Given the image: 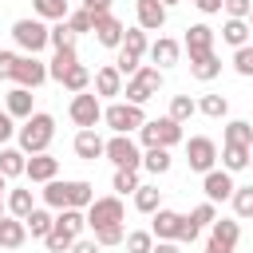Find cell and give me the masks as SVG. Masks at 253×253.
I'll list each match as a JSON object with an SVG mask.
<instances>
[{
    "instance_id": "obj_1",
    "label": "cell",
    "mask_w": 253,
    "mask_h": 253,
    "mask_svg": "<svg viewBox=\"0 0 253 253\" xmlns=\"http://www.w3.org/2000/svg\"><path fill=\"white\" fill-rule=\"evenodd\" d=\"M83 225H87V217H83L79 210H63V213L51 221V233L43 237V241H47V249H51V253H63V249H71V245L79 241Z\"/></svg>"
},
{
    "instance_id": "obj_2",
    "label": "cell",
    "mask_w": 253,
    "mask_h": 253,
    "mask_svg": "<svg viewBox=\"0 0 253 253\" xmlns=\"http://www.w3.org/2000/svg\"><path fill=\"white\" fill-rule=\"evenodd\" d=\"M51 134H55V119L51 115H32L20 126V150L24 154H43L47 142H51Z\"/></svg>"
},
{
    "instance_id": "obj_3",
    "label": "cell",
    "mask_w": 253,
    "mask_h": 253,
    "mask_svg": "<svg viewBox=\"0 0 253 253\" xmlns=\"http://www.w3.org/2000/svg\"><path fill=\"white\" fill-rule=\"evenodd\" d=\"M138 130H142V142H146V150H150V146H162V150H170L174 142H182V123H174L170 115H166V119H150V123H142Z\"/></svg>"
},
{
    "instance_id": "obj_4",
    "label": "cell",
    "mask_w": 253,
    "mask_h": 253,
    "mask_svg": "<svg viewBox=\"0 0 253 253\" xmlns=\"http://www.w3.org/2000/svg\"><path fill=\"white\" fill-rule=\"evenodd\" d=\"M158 87H162V71L158 67H138L130 75V83H126V103L142 107L150 95H158Z\"/></svg>"
},
{
    "instance_id": "obj_5",
    "label": "cell",
    "mask_w": 253,
    "mask_h": 253,
    "mask_svg": "<svg viewBox=\"0 0 253 253\" xmlns=\"http://www.w3.org/2000/svg\"><path fill=\"white\" fill-rule=\"evenodd\" d=\"M103 119H107V126H111L115 134H126V130H138V126L146 123V115H142V107H134V103H115V107H107V111H103Z\"/></svg>"
},
{
    "instance_id": "obj_6",
    "label": "cell",
    "mask_w": 253,
    "mask_h": 253,
    "mask_svg": "<svg viewBox=\"0 0 253 253\" xmlns=\"http://www.w3.org/2000/svg\"><path fill=\"white\" fill-rule=\"evenodd\" d=\"M12 36H16V43H20L28 55H36V51L47 47V28H43L40 20H16V24H12Z\"/></svg>"
},
{
    "instance_id": "obj_7",
    "label": "cell",
    "mask_w": 253,
    "mask_h": 253,
    "mask_svg": "<svg viewBox=\"0 0 253 253\" xmlns=\"http://www.w3.org/2000/svg\"><path fill=\"white\" fill-rule=\"evenodd\" d=\"M103 154H107L119 170H138V166H142V154H138V146H134L126 134H115V138L103 146Z\"/></svg>"
},
{
    "instance_id": "obj_8",
    "label": "cell",
    "mask_w": 253,
    "mask_h": 253,
    "mask_svg": "<svg viewBox=\"0 0 253 253\" xmlns=\"http://www.w3.org/2000/svg\"><path fill=\"white\" fill-rule=\"evenodd\" d=\"M87 225L103 229V225H123V202L119 198H95L87 206Z\"/></svg>"
},
{
    "instance_id": "obj_9",
    "label": "cell",
    "mask_w": 253,
    "mask_h": 253,
    "mask_svg": "<svg viewBox=\"0 0 253 253\" xmlns=\"http://www.w3.org/2000/svg\"><path fill=\"white\" fill-rule=\"evenodd\" d=\"M12 79L20 83V87H40L43 79H47V67L36 59V55H16V67H12Z\"/></svg>"
},
{
    "instance_id": "obj_10",
    "label": "cell",
    "mask_w": 253,
    "mask_h": 253,
    "mask_svg": "<svg viewBox=\"0 0 253 253\" xmlns=\"http://www.w3.org/2000/svg\"><path fill=\"white\" fill-rule=\"evenodd\" d=\"M99 119H103V107H99V99L79 91V95L71 99V123H75V126H83V130H91Z\"/></svg>"
},
{
    "instance_id": "obj_11",
    "label": "cell",
    "mask_w": 253,
    "mask_h": 253,
    "mask_svg": "<svg viewBox=\"0 0 253 253\" xmlns=\"http://www.w3.org/2000/svg\"><path fill=\"white\" fill-rule=\"evenodd\" d=\"M186 162H190V170L210 174L213 162H217V146H213L210 138H190V142H186Z\"/></svg>"
},
{
    "instance_id": "obj_12",
    "label": "cell",
    "mask_w": 253,
    "mask_h": 253,
    "mask_svg": "<svg viewBox=\"0 0 253 253\" xmlns=\"http://www.w3.org/2000/svg\"><path fill=\"white\" fill-rule=\"evenodd\" d=\"M186 51H190V59L210 55V51H213V28H206V24H190V28H186Z\"/></svg>"
},
{
    "instance_id": "obj_13",
    "label": "cell",
    "mask_w": 253,
    "mask_h": 253,
    "mask_svg": "<svg viewBox=\"0 0 253 253\" xmlns=\"http://www.w3.org/2000/svg\"><path fill=\"white\" fill-rule=\"evenodd\" d=\"M237 237H241L237 221L217 217V221H213V237H210V245H213V249H221V253H233V249H237Z\"/></svg>"
},
{
    "instance_id": "obj_14",
    "label": "cell",
    "mask_w": 253,
    "mask_h": 253,
    "mask_svg": "<svg viewBox=\"0 0 253 253\" xmlns=\"http://www.w3.org/2000/svg\"><path fill=\"white\" fill-rule=\"evenodd\" d=\"M202 186H206V198H210V202H225V198H233V178H229V170H210Z\"/></svg>"
},
{
    "instance_id": "obj_15",
    "label": "cell",
    "mask_w": 253,
    "mask_h": 253,
    "mask_svg": "<svg viewBox=\"0 0 253 253\" xmlns=\"http://www.w3.org/2000/svg\"><path fill=\"white\" fill-rule=\"evenodd\" d=\"M134 8H138V28L158 32V28L166 24V8H162V0H134Z\"/></svg>"
},
{
    "instance_id": "obj_16",
    "label": "cell",
    "mask_w": 253,
    "mask_h": 253,
    "mask_svg": "<svg viewBox=\"0 0 253 253\" xmlns=\"http://www.w3.org/2000/svg\"><path fill=\"white\" fill-rule=\"evenodd\" d=\"M55 170H59V162H55L47 150H43V154H32V158H28V166H24V174H28L32 182H51V178H55Z\"/></svg>"
},
{
    "instance_id": "obj_17",
    "label": "cell",
    "mask_w": 253,
    "mask_h": 253,
    "mask_svg": "<svg viewBox=\"0 0 253 253\" xmlns=\"http://www.w3.org/2000/svg\"><path fill=\"white\" fill-rule=\"evenodd\" d=\"M28 237V225L20 217H0V249H20Z\"/></svg>"
},
{
    "instance_id": "obj_18",
    "label": "cell",
    "mask_w": 253,
    "mask_h": 253,
    "mask_svg": "<svg viewBox=\"0 0 253 253\" xmlns=\"http://www.w3.org/2000/svg\"><path fill=\"white\" fill-rule=\"evenodd\" d=\"M123 32H126V28H123L115 16H99V20H95V36H99L103 47H119V43H123Z\"/></svg>"
},
{
    "instance_id": "obj_19",
    "label": "cell",
    "mask_w": 253,
    "mask_h": 253,
    "mask_svg": "<svg viewBox=\"0 0 253 253\" xmlns=\"http://www.w3.org/2000/svg\"><path fill=\"white\" fill-rule=\"evenodd\" d=\"M103 146H107V142H103L95 130H79V134H75V154L87 158V162H95V158L103 154Z\"/></svg>"
},
{
    "instance_id": "obj_20",
    "label": "cell",
    "mask_w": 253,
    "mask_h": 253,
    "mask_svg": "<svg viewBox=\"0 0 253 253\" xmlns=\"http://www.w3.org/2000/svg\"><path fill=\"white\" fill-rule=\"evenodd\" d=\"M142 51H146V32H138V28H126V32H123V43H119V55L142 59Z\"/></svg>"
},
{
    "instance_id": "obj_21",
    "label": "cell",
    "mask_w": 253,
    "mask_h": 253,
    "mask_svg": "<svg viewBox=\"0 0 253 253\" xmlns=\"http://www.w3.org/2000/svg\"><path fill=\"white\" fill-rule=\"evenodd\" d=\"M150 59L158 63V71H162V67H174V63H178V43H174V40H166V36H162V40H154Z\"/></svg>"
},
{
    "instance_id": "obj_22",
    "label": "cell",
    "mask_w": 253,
    "mask_h": 253,
    "mask_svg": "<svg viewBox=\"0 0 253 253\" xmlns=\"http://www.w3.org/2000/svg\"><path fill=\"white\" fill-rule=\"evenodd\" d=\"M8 115H12V119H32V91H28V87L8 91Z\"/></svg>"
},
{
    "instance_id": "obj_23",
    "label": "cell",
    "mask_w": 253,
    "mask_h": 253,
    "mask_svg": "<svg viewBox=\"0 0 253 253\" xmlns=\"http://www.w3.org/2000/svg\"><path fill=\"white\" fill-rule=\"evenodd\" d=\"M95 202L91 182H67V210H87Z\"/></svg>"
},
{
    "instance_id": "obj_24",
    "label": "cell",
    "mask_w": 253,
    "mask_h": 253,
    "mask_svg": "<svg viewBox=\"0 0 253 253\" xmlns=\"http://www.w3.org/2000/svg\"><path fill=\"white\" fill-rule=\"evenodd\" d=\"M178 221H182V213H174V210H154V233L162 237V241H170L174 233H178Z\"/></svg>"
},
{
    "instance_id": "obj_25",
    "label": "cell",
    "mask_w": 253,
    "mask_h": 253,
    "mask_svg": "<svg viewBox=\"0 0 253 253\" xmlns=\"http://www.w3.org/2000/svg\"><path fill=\"white\" fill-rule=\"evenodd\" d=\"M75 63H79V55H75V47H59V51H55V59H51V67H47V75L63 83V75H67V71H71Z\"/></svg>"
},
{
    "instance_id": "obj_26",
    "label": "cell",
    "mask_w": 253,
    "mask_h": 253,
    "mask_svg": "<svg viewBox=\"0 0 253 253\" xmlns=\"http://www.w3.org/2000/svg\"><path fill=\"white\" fill-rule=\"evenodd\" d=\"M95 91H99V95H119V91H123V75H119L115 67H99V71H95Z\"/></svg>"
},
{
    "instance_id": "obj_27",
    "label": "cell",
    "mask_w": 253,
    "mask_h": 253,
    "mask_svg": "<svg viewBox=\"0 0 253 253\" xmlns=\"http://www.w3.org/2000/svg\"><path fill=\"white\" fill-rule=\"evenodd\" d=\"M190 71H194V79H213L217 71H221V59L210 51V55H198V59H190Z\"/></svg>"
},
{
    "instance_id": "obj_28",
    "label": "cell",
    "mask_w": 253,
    "mask_h": 253,
    "mask_svg": "<svg viewBox=\"0 0 253 253\" xmlns=\"http://www.w3.org/2000/svg\"><path fill=\"white\" fill-rule=\"evenodd\" d=\"M24 150H0V178H16L24 174Z\"/></svg>"
},
{
    "instance_id": "obj_29",
    "label": "cell",
    "mask_w": 253,
    "mask_h": 253,
    "mask_svg": "<svg viewBox=\"0 0 253 253\" xmlns=\"http://www.w3.org/2000/svg\"><path fill=\"white\" fill-rule=\"evenodd\" d=\"M51 221H55V217H51L47 210H32V213L24 217V225H28L32 237H47V233H51Z\"/></svg>"
},
{
    "instance_id": "obj_30",
    "label": "cell",
    "mask_w": 253,
    "mask_h": 253,
    "mask_svg": "<svg viewBox=\"0 0 253 253\" xmlns=\"http://www.w3.org/2000/svg\"><path fill=\"white\" fill-rule=\"evenodd\" d=\"M249 142H253V126L249 123L237 119V123L225 126V146H249Z\"/></svg>"
},
{
    "instance_id": "obj_31",
    "label": "cell",
    "mask_w": 253,
    "mask_h": 253,
    "mask_svg": "<svg viewBox=\"0 0 253 253\" xmlns=\"http://www.w3.org/2000/svg\"><path fill=\"white\" fill-rule=\"evenodd\" d=\"M8 210H12V217L24 221V217L36 210V206H32V190H12V194H8Z\"/></svg>"
},
{
    "instance_id": "obj_32",
    "label": "cell",
    "mask_w": 253,
    "mask_h": 253,
    "mask_svg": "<svg viewBox=\"0 0 253 253\" xmlns=\"http://www.w3.org/2000/svg\"><path fill=\"white\" fill-rule=\"evenodd\" d=\"M221 40H225V43H233V47H245V40H249V28H245V20H225V28H221Z\"/></svg>"
},
{
    "instance_id": "obj_33",
    "label": "cell",
    "mask_w": 253,
    "mask_h": 253,
    "mask_svg": "<svg viewBox=\"0 0 253 253\" xmlns=\"http://www.w3.org/2000/svg\"><path fill=\"white\" fill-rule=\"evenodd\" d=\"M221 162H225L229 174H233V170H245V166H249V146H225V150H221Z\"/></svg>"
},
{
    "instance_id": "obj_34",
    "label": "cell",
    "mask_w": 253,
    "mask_h": 253,
    "mask_svg": "<svg viewBox=\"0 0 253 253\" xmlns=\"http://www.w3.org/2000/svg\"><path fill=\"white\" fill-rule=\"evenodd\" d=\"M142 166H146L150 174H166V170H170V150L150 146V150H146V158H142Z\"/></svg>"
},
{
    "instance_id": "obj_35",
    "label": "cell",
    "mask_w": 253,
    "mask_h": 253,
    "mask_svg": "<svg viewBox=\"0 0 253 253\" xmlns=\"http://www.w3.org/2000/svg\"><path fill=\"white\" fill-rule=\"evenodd\" d=\"M47 43H51L55 51H59V47H75V32H71V28L59 20L55 28H47Z\"/></svg>"
},
{
    "instance_id": "obj_36",
    "label": "cell",
    "mask_w": 253,
    "mask_h": 253,
    "mask_svg": "<svg viewBox=\"0 0 253 253\" xmlns=\"http://www.w3.org/2000/svg\"><path fill=\"white\" fill-rule=\"evenodd\" d=\"M194 111H198V103H194L190 95H174V99H170V119H174V123H186Z\"/></svg>"
},
{
    "instance_id": "obj_37",
    "label": "cell",
    "mask_w": 253,
    "mask_h": 253,
    "mask_svg": "<svg viewBox=\"0 0 253 253\" xmlns=\"http://www.w3.org/2000/svg\"><path fill=\"white\" fill-rule=\"evenodd\" d=\"M233 210L237 217H253V186H233Z\"/></svg>"
},
{
    "instance_id": "obj_38",
    "label": "cell",
    "mask_w": 253,
    "mask_h": 253,
    "mask_svg": "<svg viewBox=\"0 0 253 253\" xmlns=\"http://www.w3.org/2000/svg\"><path fill=\"white\" fill-rule=\"evenodd\" d=\"M198 111H202V115H210V119H221V115L229 111V103H225V95H202Z\"/></svg>"
},
{
    "instance_id": "obj_39",
    "label": "cell",
    "mask_w": 253,
    "mask_h": 253,
    "mask_svg": "<svg viewBox=\"0 0 253 253\" xmlns=\"http://www.w3.org/2000/svg\"><path fill=\"white\" fill-rule=\"evenodd\" d=\"M134 206H138L142 213L162 210V206H158V190H154V186H138V190H134Z\"/></svg>"
},
{
    "instance_id": "obj_40",
    "label": "cell",
    "mask_w": 253,
    "mask_h": 253,
    "mask_svg": "<svg viewBox=\"0 0 253 253\" xmlns=\"http://www.w3.org/2000/svg\"><path fill=\"white\" fill-rule=\"evenodd\" d=\"M43 202H47V206H55V210H67V182H47Z\"/></svg>"
},
{
    "instance_id": "obj_41",
    "label": "cell",
    "mask_w": 253,
    "mask_h": 253,
    "mask_svg": "<svg viewBox=\"0 0 253 253\" xmlns=\"http://www.w3.org/2000/svg\"><path fill=\"white\" fill-rule=\"evenodd\" d=\"M36 12L43 20H63L67 16V0H36Z\"/></svg>"
},
{
    "instance_id": "obj_42",
    "label": "cell",
    "mask_w": 253,
    "mask_h": 253,
    "mask_svg": "<svg viewBox=\"0 0 253 253\" xmlns=\"http://www.w3.org/2000/svg\"><path fill=\"white\" fill-rule=\"evenodd\" d=\"M87 83H91V75H87V67H79V63H75V67L63 75V87H67V91H75V95H79Z\"/></svg>"
},
{
    "instance_id": "obj_43",
    "label": "cell",
    "mask_w": 253,
    "mask_h": 253,
    "mask_svg": "<svg viewBox=\"0 0 253 253\" xmlns=\"http://www.w3.org/2000/svg\"><path fill=\"white\" fill-rule=\"evenodd\" d=\"M67 28L79 36V32H95V16L87 12V8H79V12H71V20H67Z\"/></svg>"
},
{
    "instance_id": "obj_44",
    "label": "cell",
    "mask_w": 253,
    "mask_h": 253,
    "mask_svg": "<svg viewBox=\"0 0 253 253\" xmlns=\"http://www.w3.org/2000/svg\"><path fill=\"white\" fill-rule=\"evenodd\" d=\"M126 249H130V253H150V249H154V237H150L146 229H138V233H126Z\"/></svg>"
},
{
    "instance_id": "obj_45",
    "label": "cell",
    "mask_w": 253,
    "mask_h": 253,
    "mask_svg": "<svg viewBox=\"0 0 253 253\" xmlns=\"http://www.w3.org/2000/svg\"><path fill=\"white\" fill-rule=\"evenodd\" d=\"M190 221H194L198 229H202V225H213V221H217V213H213V202H202V206H194Z\"/></svg>"
},
{
    "instance_id": "obj_46",
    "label": "cell",
    "mask_w": 253,
    "mask_h": 253,
    "mask_svg": "<svg viewBox=\"0 0 253 253\" xmlns=\"http://www.w3.org/2000/svg\"><path fill=\"white\" fill-rule=\"evenodd\" d=\"M115 190H119V194H134V190H138L134 170H115Z\"/></svg>"
},
{
    "instance_id": "obj_47",
    "label": "cell",
    "mask_w": 253,
    "mask_h": 253,
    "mask_svg": "<svg viewBox=\"0 0 253 253\" xmlns=\"http://www.w3.org/2000/svg\"><path fill=\"white\" fill-rule=\"evenodd\" d=\"M95 241H99V245H119V241H123V225H103V229H95Z\"/></svg>"
},
{
    "instance_id": "obj_48",
    "label": "cell",
    "mask_w": 253,
    "mask_h": 253,
    "mask_svg": "<svg viewBox=\"0 0 253 253\" xmlns=\"http://www.w3.org/2000/svg\"><path fill=\"white\" fill-rule=\"evenodd\" d=\"M221 4H225L229 20H245V16L253 12V0H221Z\"/></svg>"
},
{
    "instance_id": "obj_49",
    "label": "cell",
    "mask_w": 253,
    "mask_h": 253,
    "mask_svg": "<svg viewBox=\"0 0 253 253\" xmlns=\"http://www.w3.org/2000/svg\"><path fill=\"white\" fill-rule=\"evenodd\" d=\"M233 67H237V75H253V47H237Z\"/></svg>"
},
{
    "instance_id": "obj_50",
    "label": "cell",
    "mask_w": 253,
    "mask_h": 253,
    "mask_svg": "<svg viewBox=\"0 0 253 253\" xmlns=\"http://www.w3.org/2000/svg\"><path fill=\"white\" fill-rule=\"evenodd\" d=\"M198 233H202V229H198V225H194L190 217H182V221H178V233H174V237H178V241H198Z\"/></svg>"
},
{
    "instance_id": "obj_51",
    "label": "cell",
    "mask_w": 253,
    "mask_h": 253,
    "mask_svg": "<svg viewBox=\"0 0 253 253\" xmlns=\"http://www.w3.org/2000/svg\"><path fill=\"white\" fill-rule=\"evenodd\" d=\"M12 67H16V55L12 51H0V79H12Z\"/></svg>"
},
{
    "instance_id": "obj_52",
    "label": "cell",
    "mask_w": 253,
    "mask_h": 253,
    "mask_svg": "<svg viewBox=\"0 0 253 253\" xmlns=\"http://www.w3.org/2000/svg\"><path fill=\"white\" fill-rule=\"evenodd\" d=\"M12 130H16V126H12V115H8V111H0V142H8V138H12Z\"/></svg>"
},
{
    "instance_id": "obj_53",
    "label": "cell",
    "mask_w": 253,
    "mask_h": 253,
    "mask_svg": "<svg viewBox=\"0 0 253 253\" xmlns=\"http://www.w3.org/2000/svg\"><path fill=\"white\" fill-rule=\"evenodd\" d=\"M71 253H99V241H75Z\"/></svg>"
},
{
    "instance_id": "obj_54",
    "label": "cell",
    "mask_w": 253,
    "mask_h": 253,
    "mask_svg": "<svg viewBox=\"0 0 253 253\" xmlns=\"http://www.w3.org/2000/svg\"><path fill=\"white\" fill-rule=\"evenodd\" d=\"M202 12H221V0H194Z\"/></svg>"
},
{
    "instance_id": "obj_55",
    "label": "cell",
    "mask_w": 253,
    "mask_h": 253,
    "mask_svg": "<svg viewBox=\"0 0 253 253\" xmlns=\"http://www.w3.org/2000/svg\"><path fill=\"white\" fill-rule=\"evenodd\" d=\"M150 253H178V245H174V241H158Z\"/></svg>"
},
{
    "instance_id": "obj_56",
    "label": "cell",
    "mask_w": 253,
    "mask_h": 253,
    "mask_svg": "<svg viewBox=\"0 0 253 253\" xmlns=\"http://www.w3.org/2000/svg\"><path fill=\"white\" fill-rule=\"evenodd\" d=\"M4 206H8V198H4V178H0V217H4Z\"/></svg>"
},
{
    "instance_id": "obj_57",
    "label": "cell",
    "mask_w": 253,
    "mask_h": 253,
    "mask_svg": "<svg viewBox=\"0 0 253 253\" xmlns=\"http://www.w3.org/2000/svg\"><path fill=\"white\" fill-rule=\"evenodd\" d=\"M170 4H182V0H162V8H170Z\"/></svg>"
},
{
    "instance_id": "obj_58",
    "label": "cell",
    "mask_w": 253,
    "mask_h": 253,
    "mask_svg": "<svg viewBox=\"0 0 253 253\" xmlns=\"http://www.w3.org/2000/svg\"><path fill=\"white\" fill-rule=\"evenodd\" d=\"M206 253H221V249H213V245H206Z\"/></svg>"
},
{
    "instance_id": "obj_59",
    "label": "cell",
    "mask_w": 253,
    "mask_h": 253,
    "mask_svg": "<svg viewBox=\"0 0 253 253\" xmlns=\"http://www.w3.org/2000/svg\"><path fill=\"white\" fill-rule=\"evenodd\" d=\"M249 162H253V158H249Z\"/></svg>"
},
{
    "instance_id": "obj_60",
    "label": "cell",
    "mask_w": 253,
    "mask_h": 253,
    "mask_svg": "<svg viewBox=\"0 0 253 253\" xmlns=\"http://www.w3.org/2000/svg\"><path fill=\"white\" fill-rule=\"evenodd\" d=\"M249 16H253V12H249Z\"/></svg>"
}]
</instances>
